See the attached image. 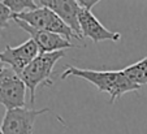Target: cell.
Here are the masks:
<instances>
[{
  "label": "cell",
  "instance_id": "obj_1",
  "mask_svg": "<svg viewBox=\"0 0 147 134\" xmlns=\"http://www.w3.org/2000/svg\"><path fill=\"white\" fill-rule=\"evenodd\" d=\"M68 77H78L92 83L99 91L107 92L109 95L111 103L119 100L124 94L139 90L141 86L134 83L128 75L121 70H92L82 69L77 67H65L64 73H61L60 78L67 79Z\"/></svg>",
  "mask_w": 147,
  "mask_h": 134
},
{
  "label": "cell",
  "instance_id": "obj_2",
  "mask_svg": "<svg viewBox=\"0 0 147 134\" xmlns=\"http://www.w3.org/2000/svg\"><path fill=\"white\" fill-rule=\"evenodd\" d=\"M65 56L64 50L52 51V52H39L31 60L30 64L25 67L21 72V78L26 83V87L30 91V103L34 106L35 103V91L39 85L52 86V70L56 63Z\"/></svg>",
  "mask_w": 147,
  "mask_h": 134
},
{
  "label": "cell",
  "instance_id": "obj_3",
  "mask_svg": "<svg viewBox=\"0 0 147 134\" xmlns=\"http://www.w3.org/2000/svg\"><path fill=\"white\" fill-rule=\"evenodd\" d=\"M12 17H16L20 20L28 22L35 29H42V30H48L52 33H57L64 35L69 40L73 38L81 39L80 35L61 18L59 14H56L52 9L47 8V7H36L35 9L26 12H21V13H13Z\"/></svg>",
  "mask_w": 147,
  "mask_h": 134
},
{
  "label": "cell",
  "instance_id": "obj_4",
  "mask_svg": "<svg viewBox=\"0 0 147 134\" xmlns=\"http://www.w3.org/2000/svg\"><path fill=\"white\" fill-rule=\"evenodd\" d=\"M26 83L21 75L9 65L0 70V104L5 109L25 107Z\"/></svg>",
  "mask_w": 147,
  "mask_h": 134
},
{
  "label": "cell",
  "instance_id": "obj_5",
  "mask_svg": "<svg viewBox=\"0 0 147 134\" xmlns=\"http://www.w3.org/2000/svg\"><path fill=\"white\" fill-rule=\"evenodd\" d=\"M47 112H50V108L34 109L18 107L7 109L0 129L3 134H33L36 119Z\"/></svg>",
  "mask_w": 147,
  "mask_h": 134
},
{
  "label": "cell",
  "instance_id": "obj_6",
  "mask_svg": "<svg viewBox=\"0 0 147 134\" xmlns=\"http://www.w3.org/2000/svg\"><path fill=\"white\" fill-rule=\"evenodd\" d=\"M12 20L22 30H25L30 35L31 39H34V42L36 43L39 48V52H52V51H60L65 50V48L76 47L68 38H65L61 34L52 33L48 30H42V29H35L31 25H29L28 22L16 18V17H12Z\"/></svg>",
  "mask_w": 147,
  "mask_h": 134
},
{
  "label": "cell",
  "instance_id": "obj_7",
  "mask_svg": "<svg viewBox=\"0 0 147 134\" xmlns=\"http://www.w3.org/2000/svg\"><path fill=\"white\" fill-rule=\"evenodd\" d=\"M78 24L82 38H90L94 43H99L103 40L119 42L121 39V34L108 30L100 24V21L92 14L91 9L81 8L78 13Z\"/></svg>",
  "mask_w": 147,
  "mask_h": 134
},
{
  "label": "cell",
  "instance_id": "obj_8",
  "mask_svg": "<svg viewBox=\"0 0 147 134\" xmlns=\"http://www.w3.org/2000/svg\"><path fill=\"white\" fill-rule=\"evenodd\" d=\"M39 53V48L34 39H28L22 44L17 47L7 46L3 52H0V59L4 61V64L13 68L18 74H21L25 67L30 64L31 60Z\"/></svg>",
  "mask_w": 147,
  "mask_h": 134
},
{
  "label": "cell",
  "instance_id": "obj_9",
  "mask_svg": "<svg viewBox=\"0 0 147 134\" xmlns=\"http://www.w3.org/2000/svg\"><path fill=\"white\" fill-rule=\"evenodd\" d=\"M38 4L52 9L82 39L80 24H78V13H80L82 7L80 5V3L77 0H38Z\"/></svg>",
  "mask_w": 147,
  "mask_h": 134
},
{
  "label": "cell",
  "instance_id": "obj_10",
  "mask_svg": "<svg viewBox=\"0 0 147 134\" xmlns=\"http://www.w3.org/2000/svg\"><path fill=\"white\" fill-rule=\"evenodd\" d=\"M122 72L128 75L134 83L139 85L141 87L143 85H147V56L139 61L124 68Z\"/></svg>",
  "mask_w": 147,
  "mask_h": 134
},
{
  "label": "cell",
  "instance_id": "obj_11",
  "mask_svg": "<svg viewBox=\"0 0 147 134\" xmlns=\"http://www.w3.org/2000/svg\"><path fill=\"white\" fill-rule=\"evenodd\" d=\"M3 3L11 9L12 13H21L39 7L35 0H3Z\"/></svg>",
  "mask_w": 147,
  "mask_h": 134
},
{
  "label": "cell",
  "instance_id": "obj_12",
  "mask_svg": "<svg viewBox=\"0 0 147 134\" xmlns=\"http://www.w3.org/2000/svg\"><path fill=\"white\" fill-rule=\"evenodd\" d=\"M12 11L3 3V1H0V30H3V29H7L9 25V21L12 20Z\"/></svg>",
  "mask_w": 147,
  "mask_h": 134
},
{
  "label": "cell",
  "instance_id": "obj_13",
  "mask_svg": "<svg viewBox=\"0 0 147 134\" xmlns=\"http://www.w3.org/2000/svg\"><path fill=\"white\" fill-rule=\"evenodd\" d=\"M78 3H80L81 7H83V8H87V9H91L92 7L95 5V4H98L100 1V0H77Z\"/></svg>",
  "mask_w": 147,
  "mask_h": 134
},
{
  "label": "cell",
  "instance_id": "obj_14",
  "mask_svg": "<svg viewBox=\"0 0 147 134\" xmlns=\"http://www.w3.org/2000/svg\"><path fill=\"white\" fill-rule=\"evenodd\" d=\"M4 65H5V64H4V61H3L1 59H0V70H1V69L4 68Z\"/></svg>",
  "mask_w": 147,
  "mask_h": 134
},
{
  "label": "cell",
  "instance_id": "obj_15",
  "mask_svg": "<svg viewBox=\"0 0 147 134\" xmlns=\"http://www.w3.org/2000/svg\"><path fill=\"white\" fill-rule=\"evenodd\" d=\"M0 134H3V131H1V129H0Z\"/></svg>",
  "mask_w": 147,
  "mask_h": 134
}]
</instances>
